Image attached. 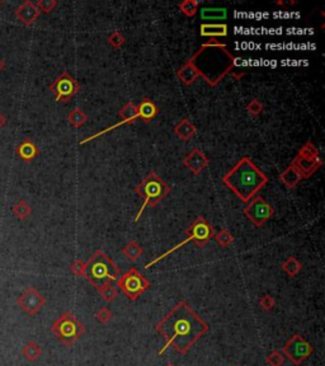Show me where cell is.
Wrapping results in <instances>:
<instances>
[{
  "mask_svg": "<svg viewBox=\"0 0 325 366\" xmlns=\"http://www.w3.org/2000/svg\"><path fill=\"white\" fill-rule=\"evenodd\" d=\"M155 329L166 339L165 346L158 351V355L165 352L169 347H174L181 355H186L209 332L210 327L187 302L181 300L155 324Z\"/></svg>",
  "mask_w": 325,
  "mask_h": 366,
  "instance_id": "6da1fadb",
  "label": "cell"
},
{
  "mask_svg": "<svg viewBox=\"0 0 325 366\" xmlns=\"http://www.w3.org/2000/svg\"><path fill=\"white\" fill-rule=\"evenodd\" d=\"M188 62L193 65L198 77L203 78L207 85L215 88L240 64V60L217 38H210L190 56Z\"/></svg>",
  "mask_w": 325,
  "mask_h": 366,
  "instance_id": "7a4b0ae2",
  "label": "cell"
},
{
  "mask_svg": "<svg viewBox=\"0 0 325 366\" xmlns=\"http://www.w3.org/2000/svg\"><path fill=\"white\" fill-rule=\"evenodd\" d=\"M268 177L254 164L250 157L242 159L222 177V183L239 197L249 202L268 183Z\"/></svg>",
  "mask_w": 325,
  "mask_h": 366,
  "instance_id": "3957f363",
  "label": "cell"
},
{
  "mask_svg": "<svg viewBox=\"0 0 325 366\" xmlns=\"http://www.w3.org/2000/svg\"><path fill=\"white\" fill-rule=\"evenodd\" d=\"M121 270L102 250H97L85 262V277L95 289H99L118 280Z\"/></svg>",
  "mask_w": 325,
  "mask_h": 366,
  "instance_id": "277c9868",
  "label": "cell"
},
{
  "mask_svg": "<svg viewBox=\"0 0 325 366\" xmlns=\"http://www.w3.org/2000/svg\"><path fill=\"white\" fill-rule=\"evenodd\" d=\"M172 191L170 186H168L166 182L162 181L160 178L158 173L155 170H151L149 174L142 179L135 188H134V192L137 194L138 197H141L144 203H142L141 209L138 210L137 215L135 218V223L138 222L140 216L142 215V211H144L146 207H157L158 203L165 198Z\"/></svg>",
  "mask_w": 325,
  "mask_h": 366,
  "instance_id": "5b68a950",
  "label": "cell"
},
{
  "mask_svg": "<svg viewBox=\"0 0 325 366\" xmlns=\"http://www.w3.org/2000/svg\"><path fill=\"white\" fill-rule=\"evenodd\" d=\"M215 234H216L215 228L210 224L209 220H206V219L201 215L197 216L193 222L188 225L187 229H186V235H187V238H186L183 242H181V243L177 244L175 247H173V248H170L169 251H166L164 254L159 255V257L154 259V261L149 262L145 267L146 268L151 267L153 265H155V263H158L159 261H162V258L168 257L170 253L175 252V251L179 250L181 247L186 246L188 242H193V243L196 244V247H198V248H203V247L209 243L212 238L215 237Z\"/></svg>",
  "mask_w": 325,
  "mask_h": 366,
  "instance_id": "8992f818",
  "label": "cell"
},
{
  "mask_svg": "<svg viewBox=\"0 0 325 366\" xmlns=\"http://www.w3.org/2000/svg\"><path fill=\"white\" fill-rule=\"evenodd\" d=\"M85 331V326L80 323L77 317L69 310L65 311L61 317L54 322L51 327L54 336L66 347H71L81 336H84Z\"/></svg>",
  "mask_w": 325,
  "mask_h": 366,
  "instance_id": "52a82bcc",
  "label": "cell"
},
{
  "mask_svg": "<svg viewBox=\"0 0 325 366\" xmlns=\"http://www.w3.org/2000/svg\"><path fill=\"white\" fill-rule=\"evenodd\" d=\"M117 286L131 300L135 302L150 287V282L146 277L140 274L136 267H132L126 274L121 275L117 280Z\"/></svg>",
  "mask_w": 325,
  "mask_h": 366,
  "instance_id": "ba28073f",
  "label": "cell"
},
{
  "mask_svg": "<svg viewBox=\"0 0 325 366\" xmlns=\"http://www.w3.org/2000/svg\"><path fill=\"white\" fill-rule=\"evenodd\" d=\"M292 364L296 366L301 365L306 360L307 357L314 352V347L310 345L309 342L302 338L300 333H295L289 341L286 342L285 346L281 351Z\"/></svg>",
  "mask_w": 325,
  "mask_h": 366,
  "instance_id": "9c48e42d",
  "label": "cell"
},
{
  "mask_svg": "<svg viewBox=\"0 0 325 366\" xmlns=\"http://www.w3.org/2000/svg\"><path fill=\"white\" fill-rule=\"evenodd\" d=\"M50 90L54 93L57 102L68 103L80 90V84L74 79L68 71H62L53 83L50 84Z\"/></svg>",
  "mask_w": 325,
  "mask_h": 366,
  "instance_id": "30bf717a",
  "label": "cell"
},
{
  "mask_svg": "<svg viewBox=\"0 0 325 366\" xmlns=\"http://www.w3.org/2000/svg\"><path fill=\"white\" fill-rule=\"evenodd\" d=\"M246 218L253 223L255 228H261L274 214V209L261 196H254L244 209Z\"/></svg>",
  "mask_w": 325,
  "mask_h": 366,
  "instance_id": "8fae6325",
  "label": "cell"
},
{
  "mask_svg": "<svg viewBox=\"0 0 325 366\" xmlns=\"http://www.w3.org/2000/svg\"><path fill=\"white\" fill-rule=\"evenodd\" d=\"M45 303H46V300L41 295L40 291L36 287L32 286L27 287L17 298V304L19 305V308L25 311V313H27L28 315H31V317L40 313Z\"/></svg>",
  "mask_w": 325,
  "mask_h": 366,
  "instance_id": "7c38bea8",
  "label": "cell"
},
{
  "mask_svg": "<svg viewBox=\"0 0 325 366\" xmlns=\"http://www.w3.org/2000/svg\"><path fill=\"white\" fill-rule=\"evenodd\" d=\"M183 164L187 167L188 169L193 173L194 175H198L201 174V172H202L203 169H206V168L209 167L210 160L201 149L196 148L190 151L187 157L184 158Z\"/></svg>",
  "mask_w": 325,
  "mask_h": 366,
  "instance_id": "4fadbf2b",
  "label": "cell"
},
{
  "mask_svg": "<svg viewBox=\"0 0 325 366\" xmlns=\"http://www.w3.org/2000/svg\"><path fill=\"white\" fill-rule=\"evenodd\" d=\"M302 174L304 179L310 178L316 170L319 169L323 166V159L320 157L318 158H304L300 155H296L295 159L292 160V163Z\"/></svg>",
  "mask_w": 325,
  "mask_h": 366,
  "instance_id": "5bb4252c",
  "label": "cell"
},
{
  "mask_svg": "<svg viewBox=\"0 0 325 366\" xmlns=\"http://www.w3.org/2000/svg\"><path fill=\"white\" fill-rule=\"evenodd\" d=\"M14 14L25 26H32L41 16V12L31 0H26L17 8Z\"/></svg>",
  "mask_w": 325,
  "mask_h": 366,
  "instance_id": "9a60e30c",
  "label": "cell"
},
{
  "mask_svg": "<svg viewBox=\"0 0 325 366\" xmlns=\"http://www.w3.org/2000/svg\"><path fill=\"white\" fill-rule=\"evenodd\" d=\"M160 110L150 98H144L137 105L138 120L145 123H150L159 114Z\"/></svg>",
  "mask_w": 325,
  "mask_h": 366,
  "instance_id": "2e32d148",
  "label": "cell"
},
{
  "mask_svg": "<svg viewBox=\"0 0 325 366\" xmlns=\"http://www.w3.org/2000/svg\"><path fill=\"white\" fill-rule=\"evenodd\" d=\"M302 179H304V177H302L300 170H298L294 164H290V166L279 174V181L282 182L285 187L290 188V190L298 187V183H300Z\"/></svg>",
  "mask_w": 325,
  "mask_h": 366,
  "instance_id": "e0dca14e",
  "label": "cell"
},
{
  "mask_svg": "<svg viewBox=\"0 0 325 366\" xmlns=\"http://www.w3.org/2000/svg\"><path fill=\"white\" fill-rule=\"evenodd\" d=\"M16 153L22 160L25 162H31L37 155L40 154V150L37 148V145L32 141L31 139H26L19 145L16 146Z\"/></svg>",
  "mask_w": 325,
  "mask_h": 366,
  "instance_id": "ac0fdd59",
  "label": "cell"
},
{
  "mask_svg": "<svg viewBox=\"0 0 325 366\" xmlns=\"http://www.w3.org/2000/svg\"><path fill=\"white\" fill-rule=\"evenodd\" d=\"M199 33L203 37L216 38V37H226L229 33V28L225 23H218V25H212V23H203L199 27Z\"/></svg>",
  "mask_w": 325,
  "mask_h": 366,
  "instance_id": "d6986e66",
  "label": "cell"
},
{
  "mask_svg": "<svg viewBox=\"0 0 325 366\" xmlns=\"http://www.w3.org/2000/svg\"><path fill=\"white\" fill-rule=\"evenodd\" d=\"M197 133L196 126L190 122V118H183L174 126V134L181 139L182 141H188L193 138Z\"/></svg>",
  "mask_w": 325,
  "mask_h": 366,
  "instance_id": "ffe728a7",
  "label": "cell"
},
{
  "mask_svg": "<svg viewBox=\"0 0 325 366\" xmlns=\"http://www.w3.org/2000/svg\"><path fill=\"white\" fill-rule=\"evenodd\" d=\"M177 78H178L179 80H181V83L183 84V85H192V84L196 82L197 79H198V73H197V70L194 69V66L190 62H186L184 65H182L181 68L177 70Z\"/></svg>",
  "mask_w": 325,
  "mask_h": 366,
  "instance_id": "44dd1931",
  "label": "cell"
},
{
  "mask_svg": "<svg viewBox=\"0 0 325 366\" xmlns=\"http://www.w3.org/2000/svg\"><path fill=\"white\" fill-rule=\"evenodd\" d=\"M22 355L26 357V360H28L29 363H34L42 356V348L40 347V345L34 341L27 342L23 348H22Z\"/></svg>",
  "mask_w": 325,
  "mask_h": 366,
  "instance_id": "7402d4cb",
  "label": "cell"
},
{
  "mask_svg": "<svg viewBox=\"0 0 325 366\" xmlns=\"http://www.w3.org/2000/svg\"><path fill=\"white\" fill-rule=\"evenodd\" d=\"M121 252H122V254L125 255L127 259L135 262L141 257V254L144 253V248L138 244L137 240L134 239L131 240L129 244H126V246L123 247Z\"/></svg>",
  "mask_w": 325,
  "mask_h": 366,
  "instance_id": "603a6c76",
  "label": "cell"
},
{
  "mask_svg": "<svg viewBox=\"0 0 325 366\" xmlns=\"http://www.w3.org/2000/svg\"><path fill=\"white\" fill-rule=\"evenodd\" d=\"M281 268H282V271L287 275V276L294 277L302 270V265H301V262L298 261V258H295V257L291 255V257H289L286 261L282 262Z\"/></svg>",
  "mask_w": 325,
  "mask_h": 366,
  "instance_id": "cb8c5ba5",
  "label": "cell"
},
{
  "mask_svg": "<svg viewBox=\"0 0 325 366\" xmlns=\"http://www.w3.org/2000/svg\"><path fill=\"white\" fill-rule=\"evenodd\" d=\"M86 120H88V116L79 107H75L68 114V122L70 123V126L75 127V129H79V127L83 126L84 123L86 122Z\"/></svg>",
  "mask_w": 325,
  "mask_h": 366,
  "instance_id": "d4e9b609",
  "label": "cell"
},
{
  "mask_svg": "<svg viewBox=\"0 0 325 366\" xmlns=\"http://www.w3.org/2000/svg\"><path fill=\"white\" fill-rule=\"evenodd\" d=\"M12 211L17 219H19V220L23 222V220L29 218V215L32 214V207L29 206V203H28L27 201L19 200L18 202L13 206Z\"/></svg>",
  "mask_w": 325,
  "mask_h": 366,
  "instance_id": "484cf974",
  "label": "cell"
},
{
  "mask_svg": "<svg viewBox=\"0 0 325 366\" xmlns=\"http://www.w3.org/2000/svg\"><path fill=\"white\" fill-rule=\"evenodd\" d=\"M178 6L179 10L183 13L184 16L188 17V18H192L198 12L199 3L197 0H184V1L179 3Z\"/></svg>",
  "mask_w": 325,
  "mask_h": 366,
  "instance_id": "4316f807",
  "label": "cell"
},
{
  "mask_svg": "<svg viewBox=\"0 0 325 366\" xmlns=\"http://www.w3.org/2000/svg\"><path fill=\"white\" fill-rule=\"evenodd\" d=\"M226 14L227 12L224 8H205L201 10L202 19H224Z\"/></svg>",
  "mask_w": 325,
  "mask_h": 366,
  "instance_id": "83f0119b",
  "label": "cell"
},
{
  "mask_svg": "<svg viewBox=\"0 0 325 366\" xmlns=\"http://www.w3.org/2000/svg\"><path fill=\"white\" fill-rule=\"evenodd\" d=\"M214 238H215V240L221 248H227L234 242V235L227 229H221L218 233L215 234Z\"/></svg>",
  "mask_w": 325,
  "mask_h": 366,
  "instance_id": "f1b7e54d",
  "label": "cell"
},
{
  "mask_svg": "<svg viewBox=\"0 0 325 366\" xmlns=\"http://www.w3.org/2000/svg\"><path fill=\"white\" fill-rule=\"evenodd\" d=\"M298 155L304 158H318L319 157V150L311 141H306L298 151Z\"/></svg>",
  "mask_w": 325,
  "mask_h": 366,
  "instance_id": "f546056e",
  "label": "cell"
},
{
  "mask_svg": "<svg viewBox=\"0 0 325 366\" xmlns=\"http://www.w3.org/2000/svg\"><path fill=\"white\" fill-rule=\"evenodd\" d=\"M108 45L113 47L114 50H120L121 47L126 43V37L121 33L120 31H114L113 33L110 34L108 37Z\"/></svg>",
  "mask_w": 325,
  "mask_h": 366,
  "instance_id": "4dcf8cb0",
  "label": "cell"
},
{
  "mask_svg": "<svg viewBox=\"0 0 325 366\" xmlns=\"http://www.w3.org/2000/svg\"><path fill=\"white\" fill-rule=\"evenodd\" d=\"M99 294L106 302H113L114 299L118 296V291H117L116 287H113L112 285H106V286H102L98 289Z\"/></svg>",
  "mask_w": 325,
  "mask_h": 366,
  "instance_id": "1f68e13d",
  "label": "cell"
},
{
  "mask_svg": "<svg viewBox=\"0 0 325 366\" xmlns=\"http://www.w3.org/2000/svg\"><path fill=\"white\" fill-rule=\"evenodd\" d=\"M266 361L270 366H282L283 363H285V355L281 351L274 350L268 355Z\"/></svg>",
  "mask_w": 325,
  "mask_h": 366,
  "instance_id": "d6a6232c",
  "label": "cell"
},
{
  "mask_svg": "<svg viewBox=\"0 0 325 366\" xmlns=\"http://www.w3.org/2000/svg\"><path fill=\"white\" fill-rule=\"evenodd\" d=\"M263 110H264L263 103H262V102L257 98L252 99V101L249 102L248 105H246V111L252 114V116H259V114L263 112Z\"/></svg>",
  "mask_w": 325,
  "mask_h": 366,
  "instance_id": "836d02e7",
  "label": "cell"
},
{
  "mask_svg": "<svg viewBox=\"0 0 325 366\" xmlns=\"http://www.w3.org/2000/svg\"><path fill=\"white\" fill-rule=\"evenodd\" d=\"M36 6L41 13H51L57 6V1L56 0H38Z\"/></svg>",
  "mask_w": 325,
  "mask_h": 366,
  "instance_id": "e575fe53",
  "label": "cell"
},
{
  "mask_svg": "<svg viewBox=\"0 0 325 366\" xmlns=\"http://www.w3.org/2000/svg\"><path fill=\"white\" fill-rule=\"evenodd\" d=\"M112 317H113L112 311H110L108 308H106V307L105 308L99 309V310L97 311V314H95V319L98 320L101 324H107L108 322L112 319Z\"/></svg>",
  "mask_w": 325,
  "mask_h": 366,
  "instance_id": "d590c367",
  "label": "cell"
},
{
  "mask_svg": "<svg viewBox=\"0 0 325 366\" xmlns=\"http://www.w3.org/2000/svg\"><path fill=\"white\" fill-rule=\"evenodd\" d=\"M70 271L73 272V275H75L77 277L84 276V272H85V262H83L81 259H75V261H73V263L70 265Z\"/></svg>",
  "mask_w": 325,
  "mask_h": 366,
  "instance_id": "8d00e7d4",
  "label": "cell"
},
{
  "mask_svg": "<svg viewBox=\"0 0 325 366\" xmlns=\"http://www.w3.org/2000/svg\"><path fill=\"white\" fill-rule=\"evenodd\" d=\"M259 305H261V308L263 309V310L270 311L274 308V305H276V300H274V299H273L270 294H266V295L262 296L261 300H259Z\"/></svg>",
  "mask_w": 325,
  "mask_h": 366,
  "instance_id": "74e56055",
  "label": "cell"
},
{
  "mask_svg": "<svg viewBox=\"0 0 325 366\" xmlns=\"http://www.w3.org/2000/svg\"><path fill=\"white\" fill-rule=\"evenodd\" d=\"M231 75H233V78L235 80H240L242 79V77H244V74H245V71H231L230 73Z\"/></svg>",
  "mask_w": 325,
  "mask_h": 366,
  "instance_id": "f35d334b",
  "label": "cell"
},
{
  "mask_svg": "<svg viewBox=\"0 0 325 366\" xmlns=\"http://www.w3.org/2000/svg\"><path fill=\"white\" fill-rule=\"evenodd\" d=\"M6 121H8V120H6V117L4 116V114L1 113V112H0V130L3 129L4 126H5Z\"/></svg>",
  "mask_w": 325,
  "mask_h": 366,
  "instance_id": "ab89813d",
  "label": "cell"
},
{
  "mask_svg": "<svg viewBox=\"0 0 325 366\" xmlns=\"http://www.w3.org/2000/svg\"><path fill=\"white\" fill-rule=\"evenodd\" d=\"M5 68H6L5 61H4L3 58H0V73H1V71H3Z\"/></svg>",
  "mask_w": 325,
  "mask_h": 366,
  "instance_id": "60d3db41",
  "label": "cell"
},
{
  "mask_svg": "<svg viewBox=\"0 0 325 366\" xmlns=\"http://www.w3.org/2000/svg\"><path fill=\"white\" fill-rule=\"evenodd\" d=\"M164 366H174V365H173V364H165Z\"/></svg>",
  "mask_w": 325,
  "mask_h": 366,
  "instance_id": "b9f144b4",
  "label": "cell"
},
{
  "mask_svg": "<svg viewBox=\"0 0 325 366\" xmlns=\"http://www.w3.org/2000/svg\"><path fill=\"white\" fill-rule=\"evenodd\" d=\"M0 6H1V0H0Z\"/></svg>",
  "mask_w": 325,
  "mask_h": 366,
  "instance_id": "7bdbcfd3",
  "label": "cell"
}]
</instances>
